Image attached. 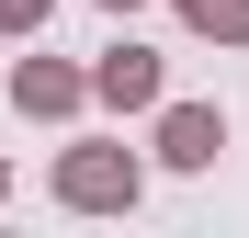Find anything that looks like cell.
Wrapping results in <instances>:
<instances>
[{
	"mask_svg": "<svg viewBox=\"0 0 249 238\" xmlns=\"http://www.w3.org/2000/svg\"><path fill=\"white\" fill-rule=\"evenodd\" d=\"M136 193H147V159L136 147H68L57 159V204L68 216H124Z\"/></svg>",
	"mask_w": 249,
	"mask_h": 238,
	"instance_id": "cell-1",
	"label": "cell"
},
{
	"mask_svg": "<svg viewBox=\"0 0 249 238\" xmlns=\"http://www.w3.org/2000/svg\"><path fill=\"white\" fill-rule=\"evenodd\" d=\"M79 102H91V68H57V57H23V68H12V113H46V125H68Z\"/></svg>",
	"mask_w": 249,
	"mask_h": 238,
	"instance_id": "cell-2",
	"label": "cell"
},
{
	"mask_svg": "<svg viewBox=\"0 0 249 238\" xmlns=\"http://www.w3.org/2000/svg\"><path fill=\"white\" fill-rule=\"evenodd\" d=\"M91 102H113V113H159V57H147V46H102V57H91Z\"/></svg>",
	"mask_w": 249,
	"mask_h": 238,
	"instance_id": "cell-3",
	"label": "cell"
},
{
	"mask_svg": "<svg viewBox=\"0 0 249 238\" xmlns=\"http://www.w3.org/2000/svg\"><path fill=\"white\" fill-rule=\"evenodd\" d=\"M215 147H227V113L215 102H170L159 113V159H170V170H215Z\"/></svg>",
	"mask_w": 249,
	"mask_h": 238,
	"instance_id": "cell-4",
	"label": "cell"
},
{
	"mask_svg": "<svg viewBox=\"0 0 249 238\" xmlns=\"http://www.w3.org/2000/svg\"><path fill=\"white\" fill-rule=\"evenodd\" d=\"M181 23L204 46H249V0H181Z\"/></svg>",
	"mask_w": 249,
	"mask_h": 238,
	"instance_id": "cell-5",
	"label": "cell"
},
{
	"mask_svg": "<svg viewBox=\"0 0 249 238\" xmlns=\"http://www.w3.org/2000/svg\"><path fill=\"white\" fill-rule=\"evenodd\" d=\"M46 12L57 0H0V34H46Z\"/></svg>",
	"mask_w": 249,
	"mask_h": 238,
	"instance_id": "cell-6",
	"label": "cell"
},
{
	"mask_svg": "<svg viewBox=\"0 0 249 238\" xmlns=\"http://www.w3.org/2000/svg\"><path fill=\"white\" fill-rule=\"evenodd\" d=\"M0 193H12V159H0Z\"/></svg>",
	"mask_w": 249,
	"mask_h": 238,
	"instance_id": "cell-7",
	"label": "cell"
},
{
	"mask_svg": "<svg viewBox=\"0 0 249 238\" xmlns=\"http://www.w3.org/2000/svg\"><path fill=\"white\" fill-rule=\"evenodd\" d=\"M102 12H136V0H102Z\"/></svg>",
	"mask_w": 249,
	"mask_h": 238,
	"instance_id": "cell-8",
	"label": "cell"
}]
</instances>
